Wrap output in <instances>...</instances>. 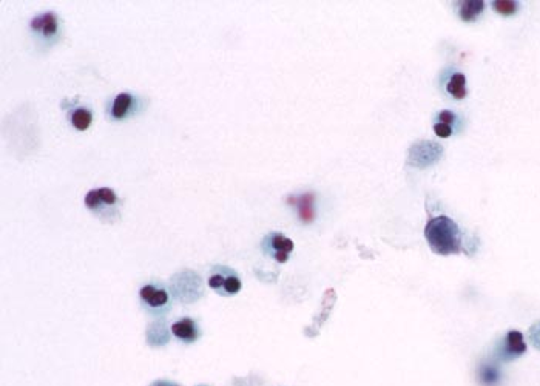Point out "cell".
<instances>
[{
    "mask_svg": "<svg viewBox=\"0 0 540 386\" xmlns=\"http://www.w3.org/2000/svg\"><path fill=\"white\" fill-rule=\"evenodd\" d=\"M446 90L448 93L453 96L454 99H465L466 94H468V90H466V77L465 75L462 73H456L451 76L449 82L446 85Z\"/></svg>",
    "mask_w": 540,
    "mask_h": 386,
    "instance_id": "obj_14",
    "label": "cell"
},
{
    "mask_svg": "<svg viewBox=\"0 0 540 386\" xmlns=\"http://www.w3.org/2000/svg\"><path fill=\"white\" fill-rule=\"evenodd\" d=\"M133 102H135V99H133L131 94H128V93L118 94L116 99H114V102H113L111 116L114 119H123L127 116V113L130 111Z\"/></svg>",
    "mask_w": 540,
    "mask_h": 386,
    "instance_id": "obj_13",
    "label": "cell"
},
{
    "mask_svg": "<svg viewBox=\"0 0 540 386\" xmlns=\"http://www.w3.org/2000/svg\"><path fill=\"white\" fill-rule=\"evenodd\" d=\"M443 148L436 143H419L411 148L409 164L414 167H426L440 160Z\"/></svg>",
    "mask_w": 540,
    "mask_h": 386,
    "instance_id": "obj_7",
    "label": "cell"
},
{
    "mask_svg": "<svg viewBox=\"0 0 540 386\" xmlns=\"http://www.w3.org/2000/svg\"><path fill=\"white\" fill-rule=\"evenodd\" d=\"M456 121H457L456 113H453L451 110H441L439 113V122H441V124H448L453 127Z\"/></svg>",
    "mask_w": 540,
    "mask_h": 386,
    "instance_id": "obj_17",
    "label": "cell"
},
{
    "mask_svg": "<svg viewBox=\"0 0 540 386\" xmlns=\"http://www.w3.org/2000/svg\"><path fill=\"white\" fill-rule=\"evenodd\" d=\"M199 386H207V385H199Z\"/></svg>",
    "mask_w": 540,
    "mask_h": 386,
    "instance_id": "obj_21",
    "label": "cell"
},
{
    "mask_svg": "<svg viewBox=\"0 0 540 386\" xmlns=\"http://www.w3.org/2000/svg\"><path fill=\"white\" fill-rule=\"evenodd\" d=\"M483 10H485L483 0H465V2H460L458 16L460 19L465 22H473L483 13Z\"/></svg>",
    "mask_w": 540,
    "mask_h": 386,
    "instance_id": "obj_11",
    "label": "cell"
},
{
    "mask_svg": "<svg viewBox=\"0 0 540 386\" xmlns=\"http://www.w3.org/2000/svg\"><path fill=\"white\" fill-rule=\"evenodd\" d=\"M263 250L265 255L272 257L273 260H277L278 263H286L289 260V255L294 250V241L289 240L286 235L273 232L269 233L265 238L263 240Z\"/></svg>",
    "mask_w": 540,
    "mask_h": 386,
    "instance_id": "obj_4",
    "label": "cell"
},
{
    "mask_svg": "<svg viewBox=\"0 0 540 386\" xmlns=\"http://www.w3.org/2000/svg\"><path fill=\"white\" fill-rule=\"evenodd\" d=\"M172 334L184 343H194L199 338L201 331L197 321L185 317L172 324Z\"/></svg>",
    "mask_w": 540,
    "mask_h": 386,
    "instance_id": "obj_9",
    "label": "cell"
},
{
    "mask_svg": "<svg viewBox=\"0 0 540 386\" xmlns=\"http://www.w3.org/2000/svg\"><path fill=\"white\" fill-rule=\"evenodd\" d=\"M140 300L152 314H164L170 309V295L161 285H147L140 289Z\"/></svg>",
    "mask_w": 540,
    "mask_h": 386,
    "instance_id": "obj_3",
    "label": "cell"
},
{
    "mask_svg": "<svg viewBox=\"0 0 540 386\" xmlns=\"http://www.w3.org/2000/svg\"><path fill=\"white\" fill-rule=\"evenodd\" d=\"M150 386H180V385L175 383V382H170V380H156Z\"/></svg>",
    "mask_w": 540,
    "mask_h": 386,
    "instance_id": "obj_20",
    "label": "cell"
},
{
    "mask_svg": "<svg viewBox=\"0 0 540 386\" xmlns=\"http://www.w3.org/2000/svg\"><path fill=\"white\" fill-rule=\"evenodd\" d=\"M527 353V343L524 340V336L519 331H509L505 338L500 341L497 351H495V357L502 362H511L514 358H519Z\"/></svg>",
    "mask_w": 540,
    "mask_h": 386,
    "instance_id": "obj_5",
    "label": "cell"
},
{
    "mask_svg": "<svg viewBox=\"0 0 540 386\" xmlns=\"http://www.w3.org/2000/svg\"><path fill=\"white\" fill-rule=\"evenodd\" d=\"M434 131H436V135L439 138H449L451 135H453V127L448 126V124H441V122H437L436 126H434Z\"/></svg>",
    "mask_w": 540,
    "mask_h": 386,
    "instance_id": "obj_18",
    "label": "cell"
},
{
    "mask_svg": "<svg viewBox=\"0 0 540 386\" xmlns=\"http://www.w3.org/2000/svg\"><path fill=\"white\" fill-rule=\"evenodd\" d=\"M494 10L497 11L502 16H512L517 13V2H512V0H495L492 2Z\"/></svg>",
    "mask_w": 540,
    "mask_h": 386,
    "instance_id": "obj_16",
    "label": "cell"
},
{
    "mask_svg": "<svg viewBox=\"0 0 540 386\" xmlns=\"http://www.w3.org/2000/svg\"><path fill=\"white\" fill-rule=\"evenodd\" d=\"M289 204H294L298 210V216L303 223L311 224L315 219V210H314V203H315V195L314 193H304V195L299 197H290L287 199Z\"/></svg>",
    "mask_w": 540,
    "mask_h": 386,
    "instance_id": "obj_10",
    "label": "cell"
},
{
    "mask_svg": "<svg viewBox=\"0 0 540 386\" xmlns=\"http://www.w3.org/2000/svg\"><path fill=\"white\" fill-rule=\"evenodd\" d=\"M429 248L439 255H453L462 249V232L457 223L449 216L440 215L432 218L424 229Z\"/></svg>",
    "mask_w": 540,
    "mask_h": 386,
    "instance_id": "obj_1",
    "label": "cell"
},
{
    "mask_svg": "<svg viewBox=\"0 0 540 386\" xmlns=\"http://www.w3.org/2000/svg\"><path fill=\"white\" fill-rule=\"evenodd\" d=\"M477 377H479V382L483 386H497L502 379V373L494 363H483L479 368Z\"/></svg>",
    "mask_w": 540,
    "mask_h": 386,
    "instance_id": "obj_12",
    "label": "cell"
},
{
    "mask_svg": "<svg viewBox=\"0 0 540 386\" xmlns=\"http://www.w3.org/2000/svg\"><path fill=\"white\" fill-rule=\"evenodd\" d=\"M529 334H531V340H533L534 346L540 348V323H537L536 326L529 331Z\"/></svg>",
    "mask_w": 540,
    "mask_h": 386,
    "instance_id": "obj_19",
    "label": "cell"
},
{
    "mask_svg": "<svg viewBox=\"0 0 540 386\" xmlns=\"http://www.w3.org/2000/svg\"><path fill=\"white\" fill-rule=\"evenodd\" d=\"M92 121H93L92 113L85 109H77L72 115V124L76 130H81V131L87 130L88 127H90Z\"/></svg>",
    "mask_w": 540,
    "mask_h": 386,
    "instance_id": "obj_15",
    "label": "cell"
},
{
    "mask_svg": "<svg viewBox=\"0 0 540 386\" xmlns=\"http://www.w3.org/2000/svg\"><path fill=\"white\" fill-rule=\"evenodd\" d=\"M209 286L221 295H235L241 291L243 283L236 272L228 268H215L214 274L209 278Z\"/></svg>",
    "mask_w": 540,
    "mask_h": 386,
    "instance_id": "obj_2",
    "label": "cell"
},
{
    "mask_svg": "<svg viewBox=\"0 0 540 386\" xmlns=\"http://www.w3.org/2000/svg\"><path fill=\"white\" fill-rule=\"evenodd\" d=\"M31 30L38 33L43 40L55 42L59 36V21L55 13H45L31 21Z\"/></svg>",
    "mask_w": 540,
    "mask_h": 386,
    "instance_id": "obj_8",
    "label": "cell"
},
{
    "mask_svg": "<svg viewBox=\"0 0 540 386\" xmlns=\"http://www.w3.org/2000/svg\"><path fill=\"white\" fill-rule=\"evenodd\" d=\"M116 204H118L116 193L109 187L90 190L85 197V206L90 210H93V212L97 215L107 214V210L109 214H113V209Z\"/></svg>",
    "mask_w": 540,
    "mask_h": 386,
    "instance_id": "obj_6",
    "label": "cell"
}]
</instances>
